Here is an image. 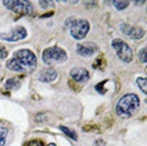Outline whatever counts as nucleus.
Returning <instances> with one entry per match:
<instances>
[{"mask_svg": "<svg viewBox=\"0 0 147 146\" xmlns=\"http://www.w3.org/2000/svg\"><path fill=\"white\" fill-rule=\"evenodd\" d=\"M121 30L123 34L128 35L133 41H138L145 36V29L140 28V26H132L128 24H121Z\"/></svg>", "mask_w": 147, "mask_h": 146, "instance_id": "6e6552de", "label": "nucleus"}, {"mask_svg": "<svg viewBox=\"0 0 147 146\" xmlns=\"http://www.w3.org/2000/svg\"><path fill=\"white\" fill-rule=\"evenodd\" d=\"M39 5H40L42 8H44V9H47V8H53V6H54V1H52V0H48V1L40 0V1H39Z\"/></svg>", "mask_w": 147, "mask_h": 146, "instance_id": "a211bd4d", "label": "nucleus"}, {"mask_svg": "<svg viewBox=\"0 0 147 146\" xmlns=\"http://www.w3.org/2000/svg\"><path fill=\"white\" fill-rule=\"evenodd\" d=\"M59 128H61V131L64 132V134H65L67 136H68V137H71L73 141H77V140H78V136H77L76 131L71 130L69 127H65V126H59Z\"/></svg>", "mask_w": 147, "mask_h": 146, "instance_id": "f8f14e48", "label": "nucleus"}, {"mask_svg": "<svg viewBox=\"0 0 147 146\" xmlns=\"http://www.w3.org/2000/svg\"><path fill=\"white\" fill-rule=\"evenodd\" d=\"M43 62L47 66H54V64H61L64 63L68 59V55L64 49L59 48V47H49L43 51Z\"/></svg>", "mask_w": 147, "mask_h": 146, "instance_id": "7ed1b4c3", "label": "nucleus"}, {"mask_svg": "<svg viewBox=\"0 0 147 146\" xmlns=\"http://www.w3.org/2000/svg\"><path fill=\"white\" fill-rule=\"evenodd\" d=\"M112 5H115V8L117 9V10H125V9L127 8V6L129 5V1H111Z\"/></svg>", "mask_w": 147, "mask_h": 146, "instance_id": "dca6fc26", "label": "nucleus"}, {"mask_svg": "<svg viewBox=\"0 0 147 146\" xmlns=\"http://www.w3.org/2000/svg\"><path fill=\"white\" fill-rule=\"evenodd\" d=\"M28 32L24 26H15L9 33H0V39L5 42H18L26 38Z\"/></svg>", "mask_w": 147, "mask_h": 146, "instance_id": "0eeeda50", "label": "nucleus"}, {"mask_svg": "<svg viewBox=\"0 0 147 146\" xmlns=\"http://www.w3.org/2000/svg\"><path fill=\"white\" fill-rule=\"evenodd\" d=\"M143 4H146V1H135V5H143Z\"/></svg>", "mask_w": 147, "mask_h": 146, "instance_id": "5701e85b", "label": "nucleus"}, {"mask_svg": "<svg viewBox=\"0 0 147 146\" xmlns=\"http://www.w3.org/2000/svg\"><path fill=\"white\" fill-rule=\"evenodd\" d=\"M136 83H137V86L140 87V89L143 92V93H147V79H146V77H138L136 79Z\"/></svg>", "mask_w": 147, "mask_h": 146, "instance_id": "2eb2a0df", "label": "nucleus"}, {"mask_svg": "<svg viewBox=\"0 0 147 146\" xmlns=\"http://www.w3.org/2000/svg\"><path fill=\"white\" fill-rule=\"evenodd\" d=\"M6 57H8V51L3 45H0V59H4Z\"/></svg>", "mask_w": 147, "mask_h": 146, "instance_id": "412c9836", "label": "nucleus"}, {"mask_svg": "<svg viewBox=\"0 0 147 146\" xmlns=\"http://www.w3.org/2000/svg\"><path fill=\"white\" fill-rule=\"evenodd\" d=\"M8 128L5 126H0V146H5L6 139H8Z\"/></svg>", "mask_w": 147, "mask_h": 146, "instance_id": "4468645a", "label": "nucleus"}, {"mask_svg": "<svg viewBox=\"0 0 147 146\" xmlns=\"http://www.w3.org/2000/svg\"><path fill=\"white\" fill-rule=\"evenodd\" d=\"M3 4L5 5V8H8L9 10L16 13L20 15H32L33 14V5L30 1L26 0H4Z\"/></svg>", "mask_w": 147, "mask_h": 146, "instance_id": "39448f33", "label": "nucleus"}, {"mask_svg": "<svg viewBox=\"0 0 147 146\" xmlns=\"http://www.w3.org/2000/svg\"><path fill=\"white\" fill-rule=\"evenodd\" d=\"M47 146H55V144H53V142H52V144H48Z\"/></svg>", "mask_w": 147, "mask_h": 146, "instance_id": "b1692460", "label": "nucleus"}, {"mask_svg": "<svg viewBox=\"0 0 147 146\" xmlns=\"http://www.w3.org/2000/svg\"><path fill=\"white\" fill-rule=\"evenodd\" d=\"M14 59L18 63L22 72L33 71L36 67V57L29 49H19L14 53Z\"/></svg>", "mask_w": 147, "mask_h": 146, "instance_id": "f03ea898", "label": "nucleus"}, {"mask_svg": "<svg viewBox=\"0 0 147 146\" xmlns=\"http://www.w3.org/2000/svg\"><path fill=\"white\" fill-rule=\"evenodd\" d=\"M112 48L115 49L117 57H118L123 63H131L133 59V52L131 47L123 42L122 39H113L112 41Z\"/></svg>", "mask_w": 147, "mask_h": 146, "instance_id": "423d86ee", "label": "nucleus"}, {"mask_svg": "<svg viewBox=\"0 0 147 146\" xmlns=\"http://www.w3.org/2000/svg\"><path fill=\"white\" fill-rule=\"evenodd\" d=\"M105 141H102V140H98V141H96L94 144H93V146H105Z\"/></svg>", "mask_w": 147, "mask_h": 146, "instance_id": "4be33fe9", "label": "nucleus"}, {"mask_svg": "<svg viewBox=\"0 0 147 146\" xmlns=\"http://www.w3.org/2000/svg\"><path fill=\"white\" fill-rule=\"evenodd\" d=\"M45 116H48V115H47V114H38V115H35V121H36V122L45 121V120H47Z\"/></svg>", "mask_w": 147, "mask_h": 146, "instance_id": "aec40b11", "label": "nucleus"}, {"mask_svg": "<svg viewBox=\"0 0 147 146\" xmlns=\"http://www.w3.org/2000/svg\"><path fill=\"white\" fill-rule=\"evenodd\" d=\"M97 52H98V45L93 42H88V43H84V44L77 45V53H78V55H81L83 58L92 57Z\"/></svg>", "mask_w": 147, "mask_h": 146, "instance_id": "1a4fd4ad", "label": "nucleus"}, {"mask_svg": "<svg viewBox=\"0 0 147 146\" xmlns=\"http://www.w3.org/2000/svg\"><path fill=\"white\" fill-rule=\"evenodd\" d=\"M140 98L135 93L123 95L116 103V114L118 117L129 118L140 110Z\"/></svg>", "mask_w": 147, "mask_h": 146, "instance_id": "f257e3e1", "label": "nucleus"}, {"mask_svg": "<svg viewBox=\"0 0 147 146\" xmlns=\"http://www.w3.org/2000/svg\"><path fill=\"white\" fill-rule=\"evenodd\" d=\"M65 25L69 26V33L74 39H83L89 32V23L86 19L69 18L65 22Z\"/></svg>", "mask_w": 147, "mask_h": 146, "instance_id": "20e7f679", "label": "nucleus"}, {"mask_svg": "<svg viewBox=\"0 0 147 146\" xmlns=\"http://www.w3.org/2000/svg\"><path fill=\"white\" fill-rule=\"evenodd\" d=\"M71 77L78 83H87L89 81V72L84 67H74L71 71Z\"/></svg>", "mask_w": 147, "mask_h": 146, "instance_id": "9d476101", "label": "nucleus"}, {"mask_svg": "<svg viewBox=\"0 0 147 146\" xmlns=\"http://www.w3.org/2000/svg\"><path fill=\"white\" fill-rule=\"evenodd\" d=\"M20 82H19L18 78H9L8 81L5 82V88L6 89H15L19 87Z\"/></svg>", "mask_w": 147, "mask_h": 146, "instance_id": "ddd939ff", "label": "nucleus"}, {"mask_svg": "<svg viewBox=\"0 0 147 146\" xmlns=\"http://www.w3.org/2000/svg\"><path fill=\"white\" fill-rule=\"evenodd\" d=\"M26 146H44V144L40 140H32L26 144Z\"/></svg>", "mask_w": 147, "mask_h": 146, "instance_id": "6ab92c4d", "label": "nucleus"}, {"mask_svg": "<svg viewBox=\"0 0 147 146\" xmlns=\"http://www.w3.org/2000/svg\"><path fill=\"white\" fill-rule=\"evenodd\" d=\"M138 59H140V62H142L143 64H146L147 58H146V48H145V47L141 48V49L138 51Z\"/></svg>", "mask_w": 147, "mask_h": 146, "instance_id": "f3484780", "label": "nucleus"}, {"mask_svg": "<svg viewBox=\"0 0 147 146\" xmlns=\"http://www.w3.org/2000/svg\"><path fill=\"white\" fill-rule=\"evenodd\" d=\"M57 78H58V72L54 68H44L38 74V79L40 82H44V83H51V82L55 81Z\"/></svg>", "mask_w": 147, "mask_h": 146, "instance_id": "9b49d317", "label": "nucleus"}]
</instances>
